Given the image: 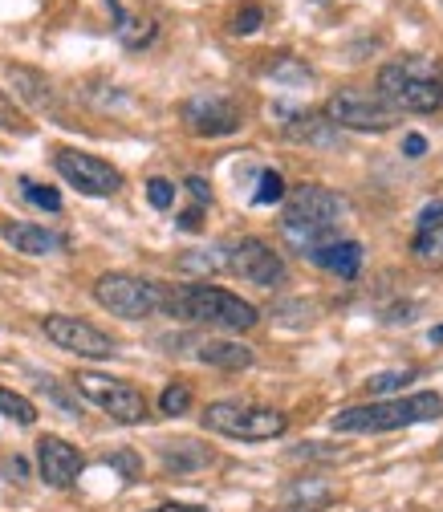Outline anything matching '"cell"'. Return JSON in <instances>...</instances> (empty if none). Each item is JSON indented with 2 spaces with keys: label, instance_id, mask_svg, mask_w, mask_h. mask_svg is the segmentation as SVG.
<instances>
[{
  "label": "cell",
  "instance_id": "cell-27",
  "mask_svg": "<svg viewBox=\"0 0 443 512\" xmlns=\"http://www.w3.org/2000/svg\"><path fill=\"white\" fill-rule=\"evenodd\" d=\"M277 200H285V179L277 171H261L257 191H252V204H277Z\"/></svg>",
  "mask_w": 443,
  "mask_h": 512
},
{
  "label": "cell",
  "instance_id": "cell-12",
  "mask_svg": "<svg viewBox=\"0 0 443 512\" xmlns=\"http://www.w3.org/2000/svg\"><path fill=\"white\" fill-rule=\"evenodd\" d=\"M228 269L236 277H244L248 285H261V289H277L285 281V261L281 252L269 248L257 236H244L236 244H228Z\"/></svg>",
  "mask_w": 443,
  "mask_h": 512
},
{
  "label": "cell",
  "instance_id": "cell-23",
  "mask_svg": "<svg viewBox=\"0 0 443 512\" xmlns=\"http://www.w3.org/2000/svg\"><path fill=\"white\" fill-rule=\"evenodd\" d=\"M0 415H5V419H13V423H21V427L37 423V407H33L25 395H17V391H5V387H0Z\"/></svg>",
  "mask_w": 443,
  "mask_h": 512
},
{
  "label": "cell",
  "instance_id": "cell-28",
  "mask_svg": "<svg viewBox=\"0 0 443 512\" xmlns=\"http://www.w3.org/2000/svg\"><path fill=\"white\" fill-rule=\"evenodd\" d=\"M9 78H13L17 86H25L21 94H25L29 102H41V106L49 102V86H45V78H41V74H33V70H9Z\"/></svg>",
  "mask_w": 443,
  "mask_h": 512
},
{
  "label": "cell",
  "instance_id": "cell-5",
  "mask_svg": "<svg viewBox=\"0 0 443 512\" xmlns=\"http://www.w3.org/2000/svg\"><path fill=\"white\" fill-rule=\"evenodd\" d=\"M204 427L216 431V435H228V439H244V443H265V439H277L285 435L289 419L273 407H257V403H236V399H224V403H208L204 407Z\"/></svg>",
  "mask_w": 443,
  "mask_h": 512
},
{
  "label": "cell",
  "instance_id": "cell-20",
  "mask_svg": "<svg viewBox=\"0 0 443 512\" xmlns=\"http://www.w3.org/2000/svg\"><path fill=\"white\" fill-rule=\"evenodd\" d=\"M212 460V452H204L200 443H167L163 447V464L171 472H192V468H204Z\"/></svg>",
  "mask_w": 443,
  "mask_h": 512
},
{
  "label": "cell",
  "instance_id": "cell-4",
  "mask_svg": "<svg viewBox=\"0 0 443 512\" xmlns=\"http://www.w3.org/2000/svg\"><path fill=\"white\" fill-rule=\"evenodd\" d=\"M443 415V395L435 391H419L407 399H378L366 407H346L334 415V431L346 435H370V431H399V427H415V423H431Z\"/></svg>",
  "mask_w": 443,
  "mask_h": 512
},
{
  "label": "cell",
  "instance_id": "cell-7",
  "mask_svg": "<svg viewBox=\"0 0 443 512\" xmlns=\"http://www.w3.org/2000/svg\"><path fill=\"white\" fill-rule=\"evenodd\" d=\"M326 122H334L338 131H391L399 122V110L378 90L350 86L326 102Z\"/></svg>",
  "mask_w": 443,
  "mask_h": 512
},
{
  "label": "cell",
  "instance_id": "cell-17",
  "mask_svg": "<svg viewBox=\"0 0 443 512\" xmlns=\"http://www.w3.org/2000/svg\"><path fill=\"white\" fill-rule=\"evenodd\" d=\"M192 346H196V358L208 362V366H220V370H248L252 366V350L244 342H232V338H200Z\"/></svg>",
  "mask_w": 443,
  "mask_h": 512
},
{
  "label": "cell",
  "instance_id": "cell-34",
  "mask_svg": "<svg viewBox=\"0 0 443 512\" xmlns=\"http://www.w3.org/2000/svg\"><path fill=\"white\" fill-rule=\"evenodd\" d=\"M110 464H118V468H122L126 476H131V480L139 476V456H131V452H122V456H110Z\"/></svg>",
  "mask_w": 443,
  "mask_h": 512
},
{
  "label": "cell",
  "instance_id": "cell-25",
  "mask_svg": "<svg viewBox=\"0 0 443 512\" xmlns=\"http://www.w3.org/2000/svg\"><path fill=\"white\" fill-rule=\"evenodd\" d=\"M21 191H25V200L33 204V208H41V212H61V196L53 187H45V183H37V179H21Z\"/></svg>",
  "mask_w": 443,
  "mask_h": 512
},
{
  "label": "cell",
  "instance_id": "cell-35",
  "mask_svg": "<svg viewBox=\"0 0 443 512\" xmlns=\"http://www.w3.org/2000/svg\"><path fill=\"white\" fill-rule=\"evenodd\" d=\"M200 224H204V208H192V212L179 216V228L183 232H200Z\"/></svg>",
  "mask_w": 443,
  "mask_h": 512
},
{
  "label": "cell",
  "instance_id": "cell-18",
  "mask_svg": "<svg viewBox=\"0 0 443 512\" xmlns=\"http://www.w3.org/2000/svg\"><path fill=\"white\" fill-rule=\"evenodd\" d=\"M106 5H110V13H114V33H118V41H122L126 49H143V45H151V41H155L159 25H155L151 17L131 13V9L122 5V0H106Z\"/></svg>",
  "mask_w": 443,
  "mask_h": 512
},
{
  "label": "cell",
  "instance_id": "cell-1",
  "mask_svg": "<svg viewBox=\"0 0 443 512\" xmlns=\"http://www.w3.org/2000/svg\"><path fill=\"white\" fill-rule=\"evenodd\" d=\"M350 204L330 187H318V183H301L289 191L285 200V216H281V236L301 252L309 256L318 244L334 240L342 220H346Z\"/></svg>",
  "mask_w": 443,
  "mask_h": 512
},
{
  "label": "cell",
  "instance_id": "cell-11",
  "mask_svg": "<svg viewBox=\"0 0 443 512\" xmlns=\"http://www.w3.org/2000/svg\"><path fill=\"white\" fill-rule=\"evenodd\" d=\"M179 114H183V122L192 126L200 139H224V135H236L240 126H244L240 106L228 94H212V90L192 94V98L179 106Z\"/></svg>",
  "mask_w": 443,
  "mask_h": 512
},
{
  "label": "cell",
  "instance_id": "cell-6",
  "mask_svg": "<svg viewBox=\"0 0 443 512\" xmlns=\"http://www.w3.org/2000/svg\"><path fill=\"white\" fill-rule=\"evenodd\" d=\"M94 301L114 317L143 322V317H151L167 305V289L147 277H135V273H102L94 281Z\"/></svg>",
  "mask_w": 443,
  "mask_h": 512
},
{
  "label": "cell",
  "instance_id": "cell-24",
  "mask_svg": "<svg viewBox=\"0 0 443 512\" xmlns=\"http://www.w3.org/2000/svg\"><path fill=\"white\" fill-rule=\"evenodd\" d=\"M0 131H9V135H33V122L17 110V102L0 90Z\"/></svg>",
  "mask_w": 443,
  "mask_h": 512
},
{
  "label": "cell",
  "instance_id": "cell-2",
  "mask_svg": "<svg viewBox=\"0 0 443 512\" xmlns=\"http://www.w3.org/2000/svg\"><path fill=\"white\" fill-rule=\"evenodd\" d=\"M175 317L196 326H212V330H228V334H244L261 322L257 305H248L244 297L220 289V285H179L175 293H167V305Z\"/></svg>",
  "mask_w": 443,
  "mask_h": 512
},
{
  "label": "cell",
  "instance_id": "cell-10",
  "mask_svg": "<svg viewBox=\"0 0 443 512\" xmlns=\"http://www.w3.org/2000/svg\"><path fill=\"white\" fill-rule=\"evenodd\" d=\"M53 167L70 187H78L82 196H114V191L122 187V171L114 163H106L98 155H86V151H74V147H61L53 155Z\"/></svg>",
  "mask_w": 443,
  "mask_h": 512
},
{
  "label": "cell",
  "instance_id": "cell-22",
  "mask_svg": "<svg viewBox=\"0 0 443 512\" xmlns=\"http://www.w3.org/2000/svg\"><path fill=\"white\" fill-rule=\"evenodd\" d=\"M322 504H330V488L326 484H318V480H301L293 492H289V512H313V508H322Z\"/></svg>",
  "mask_w": 443,
  "mask_h": 512
},
{
  "label": "cell",
  "instance_id": "cell-8",
  "mask_svg": "<svg viewBox=\"0 0 443 512\" xmlns=\"http://www.w3.org/2000/svg\"><path fill=\"white\" fill-rule=\"evenodd\" d=\"M78 391L102 407L114 423H143L147 419V399L131 387V382H122V378H110V374H98V370H82L78 378Z\"/></svg>",
  "mask_w": 443,
  "mask_h": 512
},
{
  "label": "cell",
  "instance_id": "cell-21",
  "mask_svg": "<svg viewBox=\"0 0 443 512\" xmlns=\"http://www.w3.org/2000/svg\"><path fill=\"white\" fill-rule=\"evenodd\" d=\"M179 269H187V273H216V269H228V244H220V248H196V252L179 256Z\"/></svg>",
  "mask_w": 443,
  "mask_h": 512
},
{
  "label": "cell",
  "instance_id": "cell-37",
  "mask_svg": "<svg viewBox=\"0 0 443 512\" xmlns=\"http://www.w3.org/2000/svg\"><path fill=\"white\" fill-rule=\"evenodd\" d=\"M431 342H443V326H435V330H431Z\"/></svg>",
  "mask_w": 443,
  "mask_h": 512
},
{
  "label": "cell",
  "instance_id": "cell-3",
  "mask_svg": "<svg viewBox=\"0 0 443 512\" xmlns=\"http://www.w3.org/2000/svg\"><path fill=\"white\" fill-rule=\"evenodd\" d=\"M378 94L399 114H435L443 106V66L431 57H399L378 70Z\"/></svg>",
  "mask_w": 443,
  "mask_h": 512
},
{
  "label": "cell",
  "instance_id": "cell-36",
  "mask_svg": "<svg viewBox=\"0 0 443 512\" xmlns=\"http://www.w3.org/2000/svg\"><path fill=\"white\" fill-rule=\"evenodd\" d=\"M151 512H208L200 504H163V508H151Z\"/></svg>",
  "mask_w": 443,
  "mask_h": 512
},
{
  "label": "cell",
  "instance_id": "cell-13",
  "mask_svg": "<svg viewBox=\"0 0 443 512\" xmlns=\"http://www.w3.org/2000/svg\"><path fill=\"white\" fill-rule=\"evenodd\" d=\"M37 468H41V480L49 488H70L82 476L86 460H82L78 447L66 443L61 435H41L37 439Z\"/></svg>",
  "mask_w": 443,
  "mask_h": 512
},
{
  "label": "cell",
  "instance_id": "cell-32",
  "mask_svg": "<svg viewBox=\"0 0 443 512\" xmlns=\"http://www.w3.org/2000/svg\"><path fill=\"white\" fill-rule=\"evenodd\" d=\"M187 191H192V196L200 200V208L212 200V187H208V179H200V175H192V179H187Z\"/></svg>",
  "mask_w": 443,
  "mask_h": 512
},
{
  "label": "cell",
  "instance_id": "cell-16",
  "mask_svg": "<svg viewBox=\"0 0 443 512\" xmlns=\"http://www.w3.org/2000/svg\"><path fill=\"white\" fill-rule=\"evenodd\" d=\"M415 256L427 265H443V200L427 204L419 212V224H415V240H411Z\"/></svg>",
  "mask_w": 443,
  "mask_h": 512
},
{
  "label": "cell",
  "instance_id": "cell-19",
  "mask_svg": "<svg viewBox=\"0 0 443 512\" xmlns=\"http://www.w3.org/2000/svg\"><path fill=\"white\" fill-rule=\"evenodd\" d=\"M285 131L297 143H318V147H334L338 143V126L326 122V114L322 118L318 114H293V122L285 126Z\"/></svg>",
  "mask_w": 443,
  "mask_h": 512
},
{
  "label": "cell",
  "instance_id": "cell-14",
  "mask_svg": "<svg viewBox=\"0 0 443 512\" xmlns=\"http://www.w3.org/2000/svg\"><path fill=\"white\" fill-rule=\"evenodd\" d=\"M305 261H313L318 269H326V273H334V277L354 281L358 269H362V244H358V240H342V236H334V240H326V244L313 248Z\"/></svg>",
  "mask_w": 443,
  "mask_h": 512
},
{
  "label": "cell",
  "instance_id": "cell-26",
  "mask_svg": "<svg viewBox=\"0 0 443 512\" xmlns=\"http://www.w3.org/2000/svg\"><path fill=\"white\" fill-rule=\"evenodd\" d=\"M187 407H192V387H187V382H167V391L159 399V411L163 415H183Z\"/></svg>",
  "mask_w": 443,
  "mask_h": 512
},
{
  "label": "cell",
  "instance_id": "cell-9",
  "mask_svg": "<svg viewBox=\"0 0 443 512\" xmlns=\"http://www.w3.org/2000/svg\"><path fill=\"white\" fill-rule=\"evenodd\" d=\"M41 330H45V338L53 346L70 350L78 358H90V362H106V358L118 354V346H114L110 334H102L98 326L82 322V317H70V313H49L45 322H41Z\"/></svg>",
  "mask_w": 443,
  "mask_h": 512
},
{
  "label": "cell",
  "instance_id": "cell-15",
  "mask_svg": "<svg viewBox=\"0 0 443 512\" xmlns=\"http://www.w3.org/2000/svg\"><path fill=\"white\" fill-rule=\"evenodd\" d=\"M0 236L25 256H49V252L66 248V236H57V232H49L41 224H25V220H5L0 224Z\"/></svg>",
  "mask_w": 443,
  "mask_h": 512
},
{
  "label": "cell",
  "instance_id": "cell-33",
  "mask_svg": "<svg viewBox=\"0 0 443 512\" xmlns=\"http://www.w3.org/2000/svg\"><path fill=\"white\" fill-rule=\"evenodd\" d=\"M403 155H407V159H423V155H427V139H423V135H407V139H403Z\"/></svg>",
  "mask_w": 443,
  "mask_h": 512
},
{
  "label": "cell",
  "instance_id": "cell-31",
  "mask_svg": "<svg viewBox=\"0 0 443 512\" xmlns=\"http://www.w3.org/2000/svg\"><path fill=\"white\" fill-rule=\"evenodd\" d=\"M261 21H265V9L261 5H248V9H240L236 17H232V33H257L261 29Z\"/></svg>",
  "mask_w": 443,
  "mask_h": 512
},
{
  "label": "cell",
  "instance_id": "cell-30",
  "mask_svg": "<svg viewBox=\"0 0 443 512\" xmlns=\"http://www.w3.org/2000/svg\"><path fill=\"white\" fill-rule=\"evenodd\" d=\"M147 204L159 208V212H167L175 204V183L171 179H147Z\"/></svg>",
  "mask_w": 443,
  "mask_h": 512
},
{
  "label": "cell",
  "instance_id": "cell-29",
  "mask_svg": "<svg viewBox=\"0 0 443 512\" xmlns=\"http://www.w3.org/2000/svg\"><path fill=\"white\" fill-rule=\"evenodd\" d=\"M415 378V370H383V374H374L366 387H370V395H391V391H399L403 382H411Z\"/></svg>",
  "mask_w": 443,
  "mask_h": 512
}]
</instances>
